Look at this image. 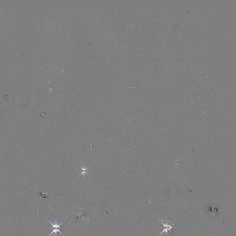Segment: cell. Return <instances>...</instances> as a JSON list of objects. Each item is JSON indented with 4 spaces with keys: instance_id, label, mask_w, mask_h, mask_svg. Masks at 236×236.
I'll list each match as a JSON object with an SVG mask.
<instances>
[{
    "instance_id": "277c9868",
    "label": "cell",
    "mask_w": 236,
    "mask_h": 236,
    "mask_svg": "<svg viewBox=\"0 0 236 236\" xmlns=\"http://www.w3.org/2000/svg\"><path fill=\"white\" fill-rule=\"evenodd\" d=\"M161 223H162V222H161ZM162 224H163V225H164V226H166V225H164V224H163V223H162ZM166 227H171V226L170 225H168V226H166Z\"/></svg>"
},
{
    "instance_id": "3957f363",
    "label": "cell",
    "mask_w": 236,
    "mask_h": 236,
    "mask_svg": "<svg viewBox=\"0 0 236 236\" xmlns=\"http://www.w3.org/2000/svg\"><path fill=\"white\" fill-rule=\"evenodd\" d=\"M52 229L53 230V231L50 233V235L48 236H50V235H51L52 234H54L55 236H57V232L60 233L61 234H62L63 235V236H64L63 235V234L61 233V232L60 231V229Z\"/></svg>"
},
{
    "instance_id": "7a4b0ae2",
    "label": "cell",
    "mask_w": 236,
    "mask_h": 236,
    "mask_svg": "<svg viewBox=\"0 0 236 236\" xmlns=\"http://www.w3.org/2000/svg\"><path fill=\"white\" fill-rule=\"evenodd\" d=\"M48 221L52 226V227H50L49 228V229H60V226L63 224L64 220L62 221V223H61L60 224H59L58 222L57 221H55L54 223H53L51 221H50L49 220H48Z\"/></svg>"
},
{
    "instance_id": "6da1fadb",
    "label": "cell",
    "mask_w": 236,
    "mask_h": 236,
    "mask_svg": "<svg viewBox=\"0 0 236 236\" xmlns=\"http://www.w3.org/2000/svg\"><path fill=\"white\" fill-rule=\"evenodd\" d=\"M79 167L81 169V171L82 172V173L80 174V175L78 176L80 177L81 175H83V176H85V175L87 174H88V172L89 171V168L88 167H86V166L84 165H80L79 166Z\"/></svg>"
}]
</instances>
